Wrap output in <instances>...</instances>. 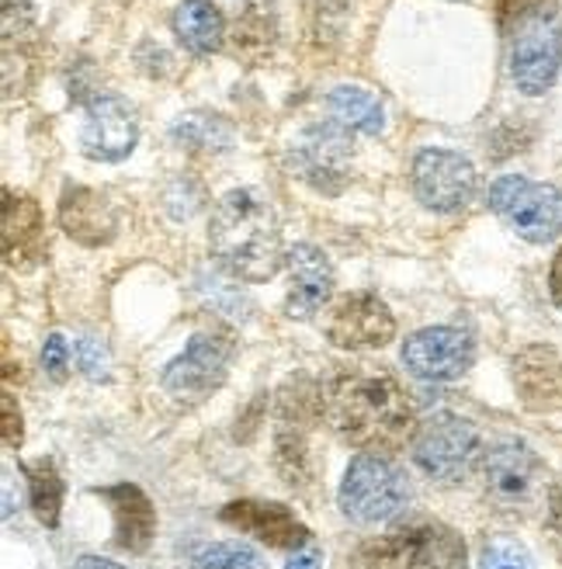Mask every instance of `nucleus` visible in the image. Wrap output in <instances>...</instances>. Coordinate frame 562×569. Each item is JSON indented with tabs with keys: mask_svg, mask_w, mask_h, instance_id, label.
Here are the masks:
<instances>
[{
	"mask_svg": "<svg viewBox=\"0 0 562 569\" xmlns=\"http://www.w3.org/2000/svg\"><path fill=\"white\" fill-rule=\"evenodd\" d=\"M559 0H500V24L518 28L531 18H555Z\"/></svg>",
	"mask_w": 562,
	"mask_h": 569,
	"instance_id": "bb28decb",
	"label": "nucleus"
},
{
	"mask_svg": "<svg viewBox=\"0 0 562 569\" xmlns=\"http://www.w3.org/2000/svg\"><path fill=\"white\" fill-rule=\"evenodd\" d=\"M475 167L455 150H420L413 160V194L431 212H459L475 198Z\"/></svg>",
	"mask_w": 562,
	"mask_h": 569,
	"instance_id": "1a4fd4ad",
	"label": "nucleus"
},
{
	"mask_svg": "<svg viewBox=\"0 0 562 569\" xmlns=\"http://www.w3.org/2000/svg\"><path fill=\"white\" fill-rule=\"evenodd\" d=\"M174 36L194 56L219 52L227 42V18L205 0H184L174 11Z\"/></svg>",
	"mask_w": 562,
	"mask_h": 569,
	"instance_id": "412c9836",
	"label": "nucleus"
},
{
	"mask_svg": "<svg viewBox=\"0 0 562 569\" xmlns=\"http://www.w3.org/2000/svg\"><path fill=\"white\" fill-rule=\"evenodd\" d=\"M0 410H4V445L8 448H18L21 445V435H24V427H21V410L14 403V396L4 392L0 396Z\"/></svg>",
	"mask_w": 562,
	"mask_h": 569,
	"instance_id": "c756f323",
	"label": "nucleus"
},
{
	"mask_svg": "<svg viewBox=\"0 0 562 569\" xmlns=\"http://www.w3.org/2000/svg\"><path fill=\"white\" fill-rule=\"evenodd\" d=\"M351 129L327 119L323 126L305 129V136L292 147V167L302 181H309L323 194H337L348 181L351 160Z\"/></svg>",
	"mask_w": 562,
	"mask_h": 569,
	"instance_id": "9b49d317",
	"label": "nucleus"
},
{
	"mask_svg": "<svg viewBox=\"0 0 562 569\" xmlns=\"http://www.w3.org/2000/svg\"><path fill=\"white\" fill-rule=\"evenodd\" d=\"M73 569H126V566L111 562V559H101V556H83V559H77Z\"/></svg>",
	"mask_w": 562,
	"mask_h": 569,
	"instance_id": "473e14b6",
	"label": "nucleus"
},
{
	"mask_svg": "<svg viewBox=\"0 0 562 569\" xmlns=\"http://www.w3.org/2000/svg\"><path fill=\"white\" fill-rule=\"evenodd\" d=\"M285 569H320V552H302Z\"/></svg>",
	"mask_w": 562,
	"mask_h": 569,
	"instance_id": "72a5a7b5",
	"label": "nucleus"
},
{
	"mask_svg": "<svg viewBox=\"0 0 562 569\" xmlns=\"http://www.w3.org/2000/svg\"><path fill=\"white\" fill-rule=\"evenodd\" d=\"M327 420L348 445L389 455L417 435V413L407 389L375 368H341L323 396Z\"/></svg>",
	"mask_w": 562,
	"mask_h": 569,
	"instance_id": "f257e3e1",
	"label": "nucleus"
},
{
	"mask_svg": "<svg viewBox=\"0 0 562 569\" xmlns=\"http://www.w3.org/2000/svg\"><path fill=\"white\" fill-rule=\"evenodd\" d=\"M562 63V28L555 18H531L514 28L511 42V77L518 91L524 94H545Z\"/></svg>",
	"mask_w": 562,
	"mask_h": 569,
	"instance_id": "9d476101",
	"label": "nucleus"
},
{
	"mask_svg": "<svg viewBox=\"0 0 562 569\" xmlns=\"http://www.w3.org/2000/svg\"><path fill=\"white\" fill-rule=\"evenodd\" d=\"M549 289H552V299L562 306V247H559L555 261H552V271H549Z\"/></svg>",
	"mask_w": 562,
	"mask_h": 569,
	"instance_id": "2f4dec72",
	"label": "nucleus"
},
{
	"mask_svg": "<svg viewBox=\"0 0 562 569\" xmlns=\"http://www.w3.org/2000/svg\"><path fill=\"white\" fill-rule=\"evenodd\" d=\"M209 243L219 264L243 281H268L285 261L271 198L258 188H237L219 198L209 222Z\"/></svg>",
	"mask_w": 562,
	"mask_h": 569,
	"instance_id": "f03ea898",
	"label": "nucleus"
},
{
	"mask_svg": "<svg viewBox=\"0 0 562 569\" xmlns=\"http://www.w3.org/2000/svg\"><path fill=\"white\" fill-rule=\"evenodd\" d=\"M42 368L49 372V379L63 382L67 379V368H70V348L60 333H49L46 337V348H42Z\"/></svg>",
	"mask_w": 562,
	"mask_h": 569,
	"instance_id": "cd10ccee",
	"label": "nucleus"
},
{
	"mask_svg": "<svg viewBox=\"0 0 562 569\" xmlns=\"http://www.w3.org/2000/svg\"><path fill=\"white\" fill-rule=\"evenodd\" d=\"M46 258V219L28 194L4 191V261L14 271H32Z\"/></svg>",
	"mask_w": 562,
	"mask_h": 569,
	"instance_id": "dca6fc26",
	"label": "nucleus"
},
{
	"mask_svg": "<svg viewBox=\"0 0 562 569\" xmlns=\"http://www.w3.org/2000/svg\"><path fill=\"white\" fill-rule=\"evenodd\" d=\"M341 510L358 525H379L397 518L410 503L407 472L385 455H358L341 482Z\"/></svg>",
	"mask_w": 562,
	"mask_h": 569,
	"instance_id": "20e7f679",
	"label": "nucleus"
},
{
	"mask_svg": "<svg viewBox=\"0 0 562 569\" xmlns=\"http://www.w3.org/2000/svg\"><path fill=\"white\" fill-rule=\"evenodd\" d=\"M490 209L528 243H549L562 233V191L555 184L503 174L490 188Z\"/></svg>",
	"mask_w": 562,
	"mask_h": 569,
	"instance_id": "423d86ee",
	"label": "nucleus"
},
{
	"mask_svg": "<svg viewBox=\"0 0 562 569\" xmlns=\"http://www.w3.org/2000/svg\"><path fill=\"white\" fill-rule=\"evenodd\" d=\"M116 515V542L126 552H147L157 535V507L153 500L136 487V482H119V487L98 490Z\"/></svg>",
	"mask_w": 562,
	"mask_h": 569,
	"instance_id": "6ab92c4d",
	"label": "nucleus"
},
{
	"mask_svg": "<svg viewBox=\"0 0 562 569\" xmlns=\"http://www.w3.org/2000/svg\"><path fill=\"white\" fill-rule=\"evenodd\" d=\"M413 459L428 476H434L441 482H462L486 459L483 435L475 431L465 417L434 413L417 427Z\"/></svg>",
	"mask_w": 562,
	"mask_h": 569,
	"instance_id": "39448f33",
	"label": "nucleus"
},
{
	"mask_svg": "<svg viewBox=\"0 0 562 569\" xmlns=\"http://www.w3.org/2000/svg\"><path fill=\"white\" fill-rule=\"evenodd\" d=\"M77 358H80V368L91 379H101L108 372V355H104V345L98 337H83L77 345Z\"/></svg>",
	"mask_w": 562,
	"mask_h": 569,
	"instance_id": "c85d7f7f",
	"label": "nucleus"
},
{
	"mask_svg": "<svg viewBox=\"0 0 562 569\" xmlns=\"http://www.w3.org/2000/svg\"><path fill=\"white\" fill-rule=\"evenodd\" d=\"M60 219H63V230L88 243V247H98V243H108L119 230V219H116V209L111 202L101 194V191H91V188H73L63 194V209H60Z\"/></svg>",
	"mask_w": 562,
	"mask_h": 569,
	"instance_id": "aec40b11",
	"label": "nucleus"
},
{
	"mask_svg": "<svg viewBox=\"0 0 562 569\" xmlns=\"http://www.w3.org/2000/svg\"><path fill=\"white\" fill-rule=\"evenodd\" d=\"M549 525L562 535V479L549 487Z\"/></svg>",
	"mask_w": 562,
	"mask_h": 569,
	"instance_id": "7c9ffc66",
	"label": "nucleus"
},
{
	"mask_svg": "<svg viewBox=\"0 0 562 569\" xmlns=\"http://www.w3.org/2000/svg\"><path fill=\"white\" fill-rule=\"evenodd\" d=\"M475 569H535V559H531V552L518 542V538L493 535L483 546V556Z\"/></svg>",
	"mask_w": 562,
	"mask_h": 569,
	"instance_id": "a878e982",
	"label": "nucleus"
},
{
	"mask_svg": "<svg viewBox=\"0 0 562 569\" xmlns=\"http://www.w3.org/2000/svg\"><path fill=\"white\" fill-rule=\"evenodd\" d=\"M514 386L531 413L562 407V355L549 345H531L514 358Z\"/></svg>",
	"mask_w": 562,
	"mask_h": 569,
	"instance_id": "f3484780",
	"label": "nucleus"
},
{
	"mask_svg": "<svg viewBox=\"0 0 562 569\" xmlns=\"http://www.w3.org/2000/svg\"><path fill=\"white\" fill-rule=\"evenodd\" d=\"M475 358L472 337L455 327H428L413 333L403 345V365L407 372L417 379H431V382H448L469 372V365Z\"/></svg>",
	"mask_w": 562,
	"mask_h": 569,
	"instance_id": "ddd939ff",
	"label": "nucleus"
},
{
	"mask_svg": "<svg viewBox=\"0 0 562 569\" xmlns=\"http://www.w3.org/2000/svg\"><path fill=\"white\" fill-rule=\"evenodd\" d=\"M323 333L333 348L372 351V348H385L397 337V320H392L389 306L379 296L348 292L330 302L323 317Z\"/></svg>",
	"mask_w": 562,
	"mask_h": 569,
	"instance_id": "6e6552de",
	"label": "nucleus"
},
{
	"mask_svg": "<svg viewBox=\"0 0 562 569\" xmlns=\"http://www.w3.org/2000/svg\"><path fill=\"white\" fill-rule=\"evenodd\" d=\"M219 518L243 535H254L258 542H264L271 549H302L309 542V528L292 515L285 503L233 500V503L222 507Z\"/></svg>",
	"mask_w": 562,
	"mask_h": 569,
	"instance_id": "2eb2a0df",
	"label": "nucleus"
},
{
	"mask_svg": "<svg viewBox=\"0 0 562 569\" xmlns=\"http://www.w3.org/2000/svg\"><path fill=\"white\" fill-rule=\"evenodd\" d=\"M285 264H289V274H292V289H289V317H313L320 312V306L333 296V268H330V258L313 247V243H295L289 253H285Z\"/></svg>",
	"mask_w": 562,
	"mask_h": 569,
	"instance_id": "a211bd4d",
	"label": "nucleus"
},
{
	"mask_svg": "<svg viewBox=\"0 0 562 569\" xmlns=\"http://www.w3.org/2000/svg\"><path fill=\"white\" fill-rule=\"evenodd\" d=\"M24 476H28V497H32L36 518L46 528H56V525H60V507H63V479H60V472H56L52 462L39 459L32 466H24Z\"/></svg>",
	"mask_w": 562,
	"mask_h": 569,
	"instance_id": "5701e85b",
	"label": "nucleus"
},
{
	"mask_svg": "<svg viewBox=\"0 0 562 569\" xmlns=\"http://www.w3.org/2000/svg\"><path fill=\"white\" fill-rule=\"evenodd\" d=\"M327 111L337 126H344L351 132H364V136H379L385 129V108L382 101L364 91L354 88V83H341L327 94Z\"/></svg>",
	"mask_w": 562,
	"mask_h": 569,
	"instance_id": "4be33fe9",
	"label": "nucleus"
},
{
	"mask_svg": "<svg viewBox=\"0 0 562 569\" xmlns=\"http://www.w3.org/2000/svg\"><path fill=\"white\" fill-rule=\"evenodd\" d=\"M233 361V337L222 330L194 333L191 345L167 365L163 389L178 396V400H202L212 389L227 382Z\"/></svg>",
	"mask_w": 562,
	"mask_h": 569,
	"instance_id": "0eeeda50",
	"label": "nucleus"
},
{
	"mask_svg": "<svg viewBox=\"0 0 562 569\" xmlns=\"http://www.w3.org/2000/svg\"><path fill=\"white\" fill-rule=\"evenodd\" d=\"M194 569H264L258 552L237 542H215L194 552Z\"/></svg>",
	"mask_w": 562,
	"mask_h": 569,
	"instance_id": "393cba45",
	"label": "nucleus"
},
{
	"mask_svg": "<svg viewBox=\"0 0 562 569\" xmlns=\"http://www.w3.org/2000/svg\"><path fill=\"white\" fill-rule=\"evenodd\" d=\"M171 136L188 150H209V153L230 150V142H233V129L219 116H184L171 129Z\"/></svg>",
	"mask_w": 562,
	"mask_h": 569,
	"instance_id": "b1692460",
	"label": "nucleus"
},
{
	"mask_svg": "<svg viewBox=\"0 0 562 569\" xmlns=\"http://www.w3.org/2000/svg\"><path fill=\"white\" fill-rule=\"evenodd\" d=\"M358 569H469L465 538L441 521H407L361 546Z\"/></svg>",
	"mask_w": 562,
	"mask_h": 569,
	"instance_id": "7ed1b4c3",
	"label": "nucleus"
},
{
	"mask_svg": "<svg viewBox=\"0 0 562 569\" xmlns=\"http://www.w3.org/2000/svg\"><path fill=\"white\" fill-rule=\"evenodd\" d=\"M139 126L132 108L122 98L101 94L83 111V129H80V147L91 160L101 163H119L136 150Z\"/></svg>",
	"mask_w": 562,
	"mask_h": 569,
	"instance_id": "4468645a",
	"label": "nucleus"
},
{
	"mask_svg": "<svg viewBox=\"0 0 562 569\" xmlns=\"http://www.w3.org/2000/svg\"><path fill=\"white\" fill-rule=\"evenodd\" d=\"M486 493L508 510H521L542 487V459L521 441H503L483 459Z\"/></svg>",
	"mask_w": 562,
	"mask_h": 569,
	"instance_id": "f8f14e48",
	"label": "nucleus"
}]
</instances>
